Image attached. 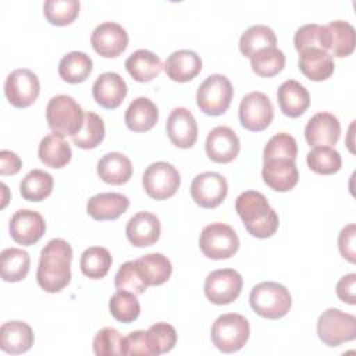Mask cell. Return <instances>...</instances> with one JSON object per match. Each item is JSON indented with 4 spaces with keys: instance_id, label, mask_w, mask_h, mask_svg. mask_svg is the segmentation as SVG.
I'll use <instances>...</instances> for the list:
<instances>
[{
    "instance_id": "ee69618b",
    "label": "cell",
    "mask_w": 356,
    "mask_h": 356,
    "mask_svg": "<svg viewBox=\"0 0 356 356\" xmlns=\"http://www.w3.org/2000/svg\"><path fill=\"white\" fill-rule=\"evenodd\" d=\"M152 356L170 352L177 343V331L168 323H156L146 331Z\"/></svg>"
},
{
    "instance_id": "603a6c76",
    "label": "cell",
    "mask_w": 356,
    "mask_h": 356,
    "mask_svg": "<svg viewBox=\"0 0 356 356\" xmlns=\"http://www.w3.org/2000/svg\"><path fill=\"white\" fill-rule=\"evenodd\" d=\"M163 68L171 81L189 82L202 71V58L192 50H175L167 57Z\"/></svg>"
},
{
    "instance_id": "7c38bea8",
    "label": "cell",
    "mask_w": 356,
    "mask_h": 356,
    "mask_svg": "<svg viewBox=\"0 0 356 356\" xmlns=\"http://www.w3.org/2000/svg\"><path fill=\"white\" fill-rule=\"evenodd\" d=\"M273 117V103L263 92H249L242 97L239 104V121L245 129L260 132L271 124Z\"/></svg>"
},
{
    "instance_id": "681fc988",
    "label": "cell",
    "mask_w": 356,
    "mask_h": 356,
    "mask_svg": "<svg viewBox=\"0 0 356 356\" xmlns=\"http://www.w3.org/2000/svg\"><path fill=\"white\" fill-rule=\"evenodd\" d=\"M356 225L353 222L343 227L338 235V249L343 259H346L349 263L356 261Z\"/></svg>"
},
{
    "instance_id": "f1b7e54d",
    "label": "cell",
    "mask_w": 356,
    "mask_h": 356,
    "mask_svg": "<svg viewBox=\"0 0 356 356\" xmlns=\"http://www.w3.org/2000/svg\"><path fill=\"white\" fill-rule=\"evenodd\" d=\"M38 156L44 165L50 168H63L70 163L72 150L63 135L53 132L40 140Z\"/></svg>"
},
{
    "instance_id": "ab89813d",
    "label": "cell",
    "mask_w": 356,
    "mask_h": 356,
    "mask_svg": "<svg viewBox=\"0 0 356 356\" xmlns=\"http://www.w3.org/2000/svg\"><path fill=\"white\" fill-rule=\"evenodd\" d=\"M293 44L298 51L305 49H321L330 50V32L327 26L317 24H306L296 29L293 36Z\"/></svg>"
},
{
    "instance_id": "44dd1931",
    "label": "cell",
    "mask_w": 356,
    "mask_h": 356,
    "mask_svg": "<svg viewBox=\"0 0 356 356\" xmlns=\"http://www.w3.org/2000/svg\"><path fill=\"white\" fill-rule=\"evenodd\" d=\"M161 225L157 216L149 211H139L132 216L125 227L128 241L136 248H145L156 243L160 238Z\"/></svg>"
},
{
    "instance_id": "f35d334b",
    "label": "cell",
    "mask_w": 356,
    "mask_h": 356,
    "mask_svg": "<svg viewBox=\"0 0 356 356\" xmlns=\"http://www.w3.org/2000/svg\"><path fill=\"white\" fill-rule=\"evenodd\" d=\"M106 128L103 120L93 111L85 113V121L82 129L72 136L75 146L89 150L99 146L104 139Z\"/></svg>"
},
{
    "instance_id": "7dc6e473",
    "label": "cell",
    "mask_w": 356,
    "mask_h": 356,
    "mask_svg": "<svg viewBox=\"0 0 356 356\" xmlns=\"http://www.w3.org/2000/svg\"><path fill=\"white\" fill-rule=\"evenodd\" d=\"M122 337L115 328H102L93 338V352L97 356L122 355Z\"/></svg>"
},
{
    "instance_id": "2e32d148",
    "label": "cell",
    "mask_w": 356,
    "mask_h": 356,
    "mask_svg": "<svg viewBox=\"0 0 356 356\" xmlns=\"http://www.w3.org/2000/svg\"><path fill=\"white\" fill-rule=\"evenodd\" d=\"M239 149V138L229 127L218 125L213 128L207 135L206 153L214 163L225 164L232 161L238 156Z\"/></svg>"
},
{
    "instance_id": "9a60e30c",
    "label": "cell",
    "mask_w": 356,
    "mask_h": 356,
    "mask_svg": "<svg viewBox=\"0 0 356 356\" xmlns=\"http://www.w3.org/2000/svg\"><path fill=\"white\" fill-rule=\"evenodd\" d=\"M8 231L17 243L31 246L43 236L46 222L38 211L21 209L13 214L8 224Z\"/></svg>"
},
{
    "instance_id": "ac0fdd59",
    "label": "cell",
    "mask_w": 356,
    "mask_h": 356,
    "mask_svg": "<svg viewBox=\"0 0 356 356\" xmlns=\"http://www.w3.org/2000/svg\"><path fill=\"white\" fill-rule=\"evenodd\" d=\"M341 136V124L338 118L327 111L314 114L305 127L306 142L313 146H334Z\"/></svg>"
},
{
    "instance_id": "f6af8a7d",
    "label": "cell",
    "mask_w": 356,
    "mask_h": 356,
    "mask_svg": "<svg viewBox=\"0 0 356 356\" xmlns=\"http://www.w3.org/2000/svg\"><path fill=\"white\" fill-rule=\"evenodd\" d=\"M298 154V145L292 135L286 132L275 134L266 143L263 150V161L270 159H291L295 160Z\"/></svg>"
},
{
    "instance_id": "8992f818",
    "label": "cell",
    "mask_w": 356,
    "mask_h": 356,
    "mask_svg": "<svg viewBox=\"0 0 356 356\" xmlns=\"http://www.w3.org/2000/svg\"><path fill=\"white\" fill-rule=\"evenodd\" d=\"M234 89L229 79L221 74H213L207 76L196 92V103L200 111L207 115L224 114L232 100Z\"/></svg>"
},
{
    "instance_id": "3957f363",
    "label": "cell",
    "mask_w": 356,
    "mask_h": 356,
    "mask_svg": "<svg viewBox=\"0 0 356 356\" xmlns=\"http://www.w3.org/2000/svg\"><path fill=\"white\" fill-rule=\"evenodd\" d=\"M249 303L260 317L277 320L289 312L292 298L284 285L273 281H264L252 288Z\"/></svg>"
},
{
    "instance_id": "b9f144b4",
    "label": "cell",
    "mask_w": 356,
    "mask_h": 356,
    "mask_svg": "<svg viewBox=\"0 0 356 356\" xmlns=\"http://www.w3.org/2000/svg\"><path fill=\"white\" fill-rule=\"evenodd\" d=\"M111 316L121 323H132L140 314V305L136 295L128 291H117L108 302Z\"/></svg>"
},
{
    "instance_id": "e0dca14e",
    "label": "cell",
    "mask_w": 356,
    "mask_h": 356,
    "mask_svg": "<svg viewBox=\"0 0 356 356\" xmlns=\"http://www.w3.org/2000/svg\"><path fill=\"white\" fill-rule=\"evenodd\" d=\"M168 139L181 149H189L197 139V124L193 114L185 107H175L165 124Z\"/></svg>"
},
{
    "instance_id": "83f0119b",
    "label": "cell",
    "mask_w": 356,
    "mask_h": 356,
    "mask_svg": "<svg viewBox=\"0 0 356 356\" xmlns=\"http://www.w3.org/2000/svg\"><path fill=\"white\" fill-rule=\"evenodd\" d=\"M97 175L106 184L122 185L132 177V163L120 152L106 153L97 161Z\"/></svg>"
},
{
    "instance_id": "30bf717a",
    "label": "cell",
    "mask_w": 356,
    "mask_h": 356,
    "mask_svg": "<svg viewBox=\"0 0 356 356\" xmlns=\"http://www.w3.org/2000/svg\"><path fill=\"white\" fill-rule=\"evenodd\" d=\"M40 92V83L31 70L18 68L10 72L4 82V95L8 103L18 108H26L35 103Z\"/></svg>"
},
{
    "instance_id": "d4e9b609",
    "label": "cell",
    "mask_w": 356,
    "mask_h": 356,
    "mask_svg": "<svg viewBox=\"0 0 356 356\" xmlns=\"http://www.w3.org/2000/svg\"><path fill=\"white\" fill-rule=\"evenodd\" d=\"M277 100L281 111L291 118L300 117L310 106L307 89L295 79H288L280 85Z\"/></svg>"
},
{
    "instance_id": "4dcf8cb0",
    "label": "cell",
    "mask_w": 356,
    "mask_h": 356,
    "mask_svg": "<svg viewBox=\"0 0 356 356\" xmlns=\"http://www.w3.org/2000/svg\"><path fill=\"white\" fill-rule=\"evenodd\" d=\"M138 271L147 286L161 285L171 277V261L161 253H149L135 260Z\"/></svg>"
},
{
    "instance_id": "1f68e13d",
    "label": "cell",
    "mask_w": 356,
    "mask_h": 356,
    "mask_svg": "<svg viewBox=\"0 0 356 356\" xmlns=\"http://www.w3.org/2000/svg\"><path fill=\"white\" fill-rule=\"evenodd\" d=\"M93 68L92 58L83 51L67 53L58 64V75L68 83H81L86 81Z\"/></svg>"
},
{
    "instance_id": "484cf974",
    "label": "cell",
    "mask_w": 356,
    "mask_h": 356,
    "mask_svg": "<svg viewBox=\"0 0 356 356\" xmlns=\"http://www.w3.org/2000/svg\"><path fill=\"white\" fill-rule=\"evenodd\" d=\"M35 337L32 328L19 320L7 321L0 328V348L10 355H19L29 350Z\"/></svg>"
},
{
    "instance_id": "74e56055",
    "label": "cell",
    "mask_w": 356,
    "mask_h": 356,
    "mask_svg": "<svg viewBox=\"0 0 356 356\" xmlns=\"http://www.w3.org/2000/svg\"><path fill=\"white\" fill-rule=\"evenodd\" d=\"M250 67L259 76H274L285 67V54L275 46L261 49L250 57Z\"/></svg>"
},
{
    "instance_id": "5bb4252c",
    "label": "cell",
    "mask_w": 356,
    "mask_h": 356,
    "mask_svg": "<svg viewBox=\"0 0 356 356\" xmlns=\"http://www.w3.org/2000/svg\"><path fill=\"white\" fill-rule=\"evenodd\" d=\"M90 43L97 54L106 58H113L127 49L128 33L120 24L106 21L93 29Z\"/></svg>"
},
{
    "instance_id": "6da1fadb",
    "label": "cell",
    "mask_w": 356,
    "mask_h": 356,
    "mask_svg": "<svg viewBox=\"0 0 356 356\" xmlns=\"http://www.w3.org/2000/svg\"><path fill=\"white\" fill-rule=\"evenodd\" d=\"M71 261L72 248L67 241L61 238L49 241L40 252L36 271L39 286L49 293L63 291L71 281Z\"/></svg>"
},
{
    "instance_id": "e575fe53",
    "label": "cell",
    "mask_w": 356,
    "mask_h": 356,
    "mask_svg": "<svg viewBox=\"0 0 356 356\" xmlns=\"http://www.w3.org/2000/svg\"><path fill=\"white\" fill-rule=\"evenodd\" d=\"M53 177L43 170L29 171L19 184V193L28 202H42L53 191Z\"/></svg>"
},
{
    "instance_id": "d6986e66",
    "label": "cell",
    "mask_w": 356,
    "mask_h": 356,
    "mask_svg": "<svg viewBox=\"0 0 356 356\" xmlns=\"http://www.w3.org/2000/svg\"><path fill=\"white\" fill-rule=\"evenodd\" d=\"M263 181L277 192L291 191L299 181L298 167L291 159H270L263 163Z\"/></svg>"
},
{
    "instance_id": "4fadbf2b",
    "label": "cell",
    "mask_w": 356,
    "mask_h": 356,
    "mask_svg": "<svg viewBox=\"0 0 356 356\" xmlns=\"http://www.w3.org/2000/svg\"><path fill=\"white\" fill-rule=\"evenodd\" d=\"M228 193L227 179L218 172L197 174L191 184V196L196 204L204 209L220 206Z\"/></svg>"
},
{
    "instance_id": "816d5d0a",
    "label": "cell",
    "mask_w": 356,
    "mask_h": 356,
    "mask_svg": "<svg viewBox=\"0 0 356 356\" xmlns=\"http://www.w3.org/2000/svg\"><path fill=\"white\" fill-rule=\"evenodd\" d=\"M22 167L21 159L11 150L0 152V174L1 175H14Z\"/></svg>"
},
{
    "instance_id": "277c9868",
    "label": "cell",
    "mask_w": 356,
    "mask_h": 356,
    "mask_svg": "<svg viewBox=\"0 0 356 356\" xmlns=\"http://www.w3.org/2000/svg\"><path fill=\"white\" fill-rule=\"evenodd\" d=\"M46 120L53 132L72 138L82 129L85 113L74 97L57 95L47 103Z\"/></svg>"
},
{
    "instance_id": "ffe728a7",
    "label": "cell",
    "mask_w": 356,
    "mask_h": 356,
    "mask_svg": "<svg viewBox=\"0 0 356 356\" xmlns=\"http://www.w3.org/2000/svg\"><path fill=\"white\" fill-rule=\"evenodd\" d=\"M128 93L127 82L117 72H103L92 86V95L97 104L104 108H117Z\"/></svg>"
},
{
    "instance_id": "d6a6232c",
    "label": "cell",
    "mask_w": 356,
    "mask_h": 356,
    "mask_svg": "<svg viewBox=\"0 0 356 356\" xmlns=\"http://www.w3.org/2000/svg\"><path fill=\"white\" fill-rule=\"evenodd\" d=\"M31 266V257L28 252L19 248H7L0 254L1 278L6 282L22 281Z\"/></svg>"
},
{
    "instance_id": "cb8c5ba5",
    "label": "cell",
    "mask_w": 356,
    "mask_h": 356,
    "mask_svg": "<svg viewBox=\"0 0 356 356\" xmlns=\"http://www.w3.org/2000/svg\"><path fill=\"white\" fill-rule=\"evenodd\" d=\"M129 199L118 192H103L92 196L86 203L88 214L97 221L115 220L127 211Z\"/></svg>"
},
{
    "instance_id": "9c48e42d",
    "label": "cell",
    "mask_w": 356,
    "mask_h": 356,
    "mask_svg": "<svg viewBox=\"0 0 356 356\" xmlns=\"http://www.w3.org/2000/svg\"><path fill=\"white\" fill-rule=\"evenodd\" d=\"M142 185L145 192L156 199L165 200L175 195L181 185L178 170L167 161L152 163L143 172Z\"/></svg>"
},
{
    "instance_id": "52a82bcc",
    "label": "cell",
    "mask_w": 356,
    "mask_h": 356,
    "mask_svg": "<svg viewBox=\"0 0 356 356\" xmlns=\"http://www.w3.org/2000/svg\"><path fill=\"white\" fill-rule=\"evenodd\" d=\"M317 335L327 346H339L356 338V317L339 309L324 310L317 320Z\"/></svg>"
},
{
    "instance_id": "ba28073f",
    "label": "cell",
    "mask_w": 356,
    "mask_h": 356,
    "mask_svg": "<svg viewBox=\"0 0 356 356\" xmlns=\"http://www.w3.org/2000/svg\"><path fill=\"white\" fill-rule=\"evenodd\" d=\"M199 248L206 257L224 260L238 252L239 238L228 224L211 222L203 228L199 238Z\"/></svg>"
},
{
    "instance_id": "8d00e7d4",
    "label": "cell",
    "mask_w": 356,
    "mask_h": 356,
    "mask_svg": "<svg viewBox=\"0 0 356 356\" xmlns=\"http://www.w3.org/2000/svg\"><path fill=\"white\" fill-rule=\"evenodd\" d=\"M111 263V254L106 248L92 246L82 253L79 266L83 275L92 280H100L108 273Z\"/></svg>"
},
{
    "instance_id": "8fae6325",
    "label": "cell",
    "mask_w": 356,
    "mask_h": 356,
    "mask_svg": "<svg viewBox=\"0 0 356 356\" xmlns=\"http://www.w3.org/2000/svg\"><path fill=\"white\" fill-rule=\"evenodd\" d=\"M243 280L234 268L211 271L204 281V295L214 305H228L241 295Z\"/></svg>"
},
{
    "instance_id": "4316f807",
    "label": "cell",
    "mask_w": 356,
    "mask_h": 356,
    "mask_svg": "<svg viewBox=\"0 0 356 356\" xmlns=\"http://www.w3.org/2000/svg\"><path fill=\"white\" fill-rule=\"evenodd\" d=\"M159 120L157 106L145 96L134 99L125 111V124L134 132L150 131Z\"/></svg>"
},
{
    "instance_id": "c3c4849f",
    "label": "cell",
    "mask_w": 356,
    "mask_h": 356,
    "mask_svg": "<svg viewBox=\"0 0 356 356\" xmlns=\"http://www.w3.org/2000/svg\"><path fill=\"white\" fill-rule=\"evenodd\" d=\"M121 350L125 356H152L146 331L138 330L122 337Z\"/></svg>"
},
{
    "instance_id": "d590c367",
    "label": "cell",
    "mask_w": 356,
    "mask_h": 356,
    "mask_svg": "<svg viewBox=\"0 0 356 356\" xmlns=\"http://www.w3.org/2000/svg\"><path fill=\"white\" fill-rule=\"evenodd\" d=\"M277 43L274 31L267 25H252L249 26L239 39V50L245 57H252L256 51L273 47Z\"/></svg>"
},
{
    "instance_id": "7402d4cb",
    "label": "cell",
    "mask_w": 356,
    "mask_h": 356,
    "mask_svg": "<svg viewBox=\"0 0 356 356\" xmlns=\"http://www.w3.org/2000/svg\"><path fill=\"white\" fill-rule=\"evenodd\" d=\"M298 65L306 78L316 82L328 79L335 70L334 57L330 54V51L314 47L299 51Z\"/></svg>"
},
{
    "instance_id": "f546056e",
    "label": "cell",
    "mask_w": 356,
    "mask_h": 356,
    "mask_svg": "<svg viewBox=\"0 0 356 356\" xmlns=\"http://www.w3.org/2000/svg\"><path fill=\"white\" fill-rule=\"evenodd\" d=\"M125 68L132 79L138 82H149L161 72L163 63L156 53L139 49L127 58Z\"/></svg>"
},
{
    "instance_id": "7bdbcfd3",
    "label": "cell",
    "mask_w": 356,
    "mask_h": 356,
    "mask_svg": "<svg viewBox=\"0 0 356 356\" xmlns=\"http://www.w3.org/2000/svg\"><path fill=\"white\" fill-rule=\"evenodd\" d=\"M79 8L81 4L78 0H46L43 14L51 25L65 26L78 17Z\"/></svg>"
},
{
    "instance_id": "5b68a950",
    "label": "cell",
    "mask_w": 356,
    "mask_h": 356,
    "mask_svg": "<svg viewBox=\"0 0 356 356\" xmlns=\"http://www.w3.org/2000/svg\"><path fill=\"white\" fill-rule=\"evenodd\" d=\"M249 321L238 313H225L216 318L211 327V341L214 346L224 352H238L249 339Z\"/></svg>"
},
{
    "instance_id": "7a4b0ae2",
    "label": "cell",
    "mask_w": 356,
    "mask_h": 356,
    "mask_svg": "<svg viewBox=\"0 0 356 356\" xmlns=\"http://www.w3.org/2000/svg\"><path fill=\"white\" fill-rule=\"evenodd\" d=\"M235 210L246 231L254 238H270L278 229V214L270 206L267 197L257 191L242 192L235 200Z\"/></svg>"
},
{
    "instance_id": "f907efd6",
    "label": "cell",
    "mask_w": 356,
    "mask_h": 356,
    "mask_svg": "<svg viewBox=\"0 0 356 356\" xmlns=\"http://www.w3.org/2000/svg\"><path fill=\"white\" fill-rule=\"evenodd\" d=\"M337 296L348 303V305H355L356 303V274L350 273L343 275L335 286Z\"/></svg>"
},
{
    "instance_id": "bcb514c9",
    "label": "cell",
    "mask_w": 356,
    "mask_h": 356,
    "mask_svg": "<svg viewBox=\"0 0 356 356\" xmlns=\"http://www.w3.org/2000/svg\"><path fill=\"white\" fill-rule=\"evenodd\" d=\"M114 285L117 291H128L135 295L143 293L147 289V285L143 282L135 261H125L120 266L114 277Z\"/></svg>"
},
{
    "instance_id": "836d02e7",
    "label": "cell",
    "mask_w": 356,
    "mask_h": 356,
    "mask_svg": "<svg viewBox=\"0 0 356 356\" xmlns=\"http://www.w3.org/2000/svg\"><path fill=\"white\" fill-rule=\"evenodd\" d=\"M330 32V54L335 57H346L353 53L356 46L355 28L346 21H331L327 25Z\"/></svg>"
},
{
    "instance_id": "60d3db41",
    "label": "cell",
    "mask_w": 356,
    "mask_h": 356,
    "mask_svg": "<svg viewBox=\"0 0 356 356\" xmlns=\"http://www.w3.org/2000/svg\"><path fill=\"white\" fill-rule=\"evenodd\" d=\"M306 161L312 171L323 175L334 174L339 171L342 165L341 154L331 146L314 147L307 153Z\"/></svg>"
}]
</instances>
